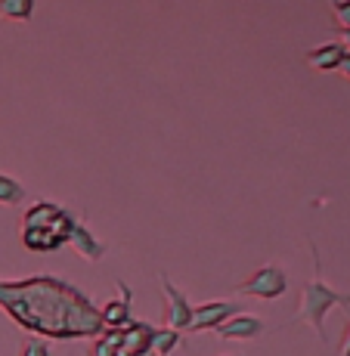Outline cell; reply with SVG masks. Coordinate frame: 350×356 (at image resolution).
Returning <instances> with one entry per match:
<instances>
[{
  "mask_svg": "<svg viewBox=\"0 0 350 356\" xmlns=\"http://www.w3.org/2000/svg\"><path fill=\"white\" fill-rule=\"evenodd\" d=\"M0 310L19 328L53 341L100 338L106 328L102 313L84 291L53 276L0 282Z\"/></svg>",
  "mask_w": 350,
  "mask_h": 356,
  "instance_id": "1",
  "label": "cell"
},
{
  "mask_svg": "<svg viewBox=\"0 0 350 356\" xmlns=\"http://www.w3.org/2000/svg\"><path fill=\"white\" fill-rule=\"evenodd\" d=\"M310 257H313V279L301 289L298 294V310L292 313V319H288V325H294V323H307L317 332V338L319 341H326V313L332 310V307H350V294H341V291H335L332 285L322 279V260H319V248H317V242L310 238Z\"/></svg>",
  "mask_w": 350,
  "mask_h": 356,
  "instance_id": "2",
  "label": "cell"
},
{
  "mask_svg": "<svg viewBox=\"0 0 350 356\" xmlns=\"http://www.w3.org/2000/svg\"><path fill=\"white\" fill-rule=\"evenodd\" d=\"M72 223H74V217L59 208V204H53V202L31 204L22 217V229H47V232H53V236H59L63 242H68Z\"/></svg>",
  "mask_w": 350,
  "mask_h": 356,
  "instance_id": "3",
  "label": "cell"
},
{
  "mask_svg": "<svg viewBox=\"0 0 350 356\" xmlns=\"http://www.w3.org/2000/svg\"><path fill=\"white\" fill-rule=\"evenodd\" d=\"M285 289H288L285 270H283V266L267 264V266H260L257 273H251L248 282H242L236 291L239 294H248V298H257V300H273V298H283Z\"/></svg>",
  "mask_w": 350,
  "mask_h": 356,
  "instance_id": "4",
  "label": "cell"
},
{
  "mask_svg": "<svg viewBox=\"0 0 350 356\" xmlns=\"http://www.w3.org/2000/svg\"><path fill=\"white\" fill-rule=\"evenodd\" d=\"M159 282H161V291H164V328H170V332H186L189 316H192V304L164 273L159 276Z\"/></svg>",
  "mask_w": 350,
  "mask_h": 356,
  "instance_id": "5",
  "label": "cell"
},
{
  "mask_svg": "<svg viewBox=\"0 0 350 356\" xmlns=\"http://www.w3.org/2000/svg\"><path fill=\"white\" fill-rule=\"evenodd\" d=\"M236 313H242L236 304H226V300H214V304H202V307H192V316H189V325L186 332L189 334H198V332H214L221 328L226 319H232Z\"/></svg>",
  "mask_w": 350,
  "mask_h": 356,
  "instance_id": "6",
  "label": "cell"
},
{
  "mask_svg": "<svg viewBox=\"0 0 350 356\" xmlns=\"http://www.w3.org/2000/svg\"><path fill=\"white\" fill-rule=\"evenodd\" d=\"M214 334L221 341H255L257 334H264V323L251 313H236L221 328H214Z\"/></svg>",
  "mask_w": 350,
  "mask_h": 356,
  "instance_id": "7",
  "label": "cell"
},
{
  "mask_svg": "<svg viewBox=\"0 0 350 356\" xmlns=\"http://www.w3.org/2000/svg\"><path fill=\"white\" fill-rule=\"evenodd\" d=\"M118 285V298L109 300L106 307H102V325L106 328H127L130 325V289L125 282H115Z\"/></svg>",
  "mask_w": 350,
  "mask_h": 356,
  "instance_id": "8",
  "label": "cell"
},
{
  "mask_svg": "<svg viewBox=\"0 0 350 356\" xmlns=\"http://www.w3.org/2000/svg\"><path fill=\"white\" fill-rule=\"evenodd\" d=\"M68 245H74V251H78L84 260H90V264L102 260V254H106V245L96 242V238L90 236V229L84 227V220H78V217H74L72 232H68Z\"/></svg>",
  "mask_w": 350,
  "mask_h": 356,
  "instance_id": "9",
  "label": "cell"
},
{
  "mask_svg": "<svg viewBox=\"0 0 350 356\" xmlns=\"http://www.w3.org/2000/svg\"><path fill=\"white\" fill-rule=\"evenodd\" d=\"M344 53L347 50L338 40H328V44H319V47H313V50H307V65L317 68V72H338Z\"/></svg>",
  "mask_w": 350,
  "mask_h": 356,
  "instance_id": "10",
  "label": "cell"
},
{
  "mask_svg": "<svg viewBox=\"0 0 350 356\" xmlns=\"http://www.w3.org/2000/svg\"><path fill=\"white\" fill-rule=\"evenodd\" d=\"M149 341H152V325L130 323L125 328V341H121V356H146Z\"/></svg>",
  "mask_w": 350,
  "mask_h": 356,
  "instance_id": "11",
  "label": "cell"
},
{
  "mask_svg": "<svg viewBox=\"0 0 350 356\" xmlns=\"http://www.w3.org/2000/svg\"><path fill=\"white\" fill-rule=\"evenodd\" d=\"M22 245L29 251H56V248H63L65 242L47 229H22Z\"/></svg>",
  "mask_w": 350,
  "mask_h": 356,
  "instance_id": "12",
  "label": "cell"
},
{
  "mask_svg": "<svg viewBox=\"0 0 350 356\" xmlns=\"http://www.w3.org/2000/svg\"><path fill=\"white\" fill-rule=\"evenodd\" d=\"M177 347H183L180 332H170V328H152L149 353H155V356H170V353L177 350Z\"/></svg>",
  "mask_w": 350,
  "mask_h": 356,
  "instance_id": "13",
  "label": "cell"
},
{
  "mask_svg": "<svg viewBox=\"0 0 350 356\" xmlns=\"http://www.w3.org/2000/svg\"><path fill=\"white\" fill-rule=\"evenodd\" d=\"M121 341H125V328H106L93 341L90 356H121Z\"/></svg>",
  "mask_w": 350,
  "mask_h": 356,
  "instance_id": "14",
  "label": "cell"
},
{
  "mask_svg": "<svg viewBox=\"0 0 350 356\" xmlns=\"http://www.w3.org/2000/svg\"><path fill=\"white\" fill-rule=\"evenodd\" d=\"M25 198V189L19 180H13L10 174H0V204H6V208H16V204H22Z\"/></svg>",
  "mask_w": 350,
  "mask_h": 356,
  "instance_id": "15",
  "label": "cell"
},
{
  "mask_svg": "<svg viewBox=\"0 0 350 356\" xmlns=\"http://www.w3.org/2000/svg\"><path fill=\"white\" fill-rule=\"evenodd\" d=\"M31 13H34V3H31V0H3V3H0V16H3V19L29 22Z\"/></svg>",
  "mask_w": 350,
  "mask_h": 356,
  "instance_id": "16",
  "label": "cell"
},
{
  "mask_svg": "<svg viewBox=\"0 0 350 356\" xmlns=\"http://www.w3.org/2000/svg\"><path fill=\"white\" fill-rule=\"evenodd\" d=\"M328 10H332L335 22H338L335 29H338V31H350V0H335Z\"/></svg>",
  "mask_w": 350,
  "mask_h": 356,
  "instance_id": "17",
  "label": "cell"
},
{
  "mask_svg": "<svg viewBox=\"0 0 350 356\" xmlns=\"http://www.w3.org/2000/svg\"><path fill=\"white\" fill-rule=\"evenodd\" d=\"M19 356H50V350H47L44 341L29 338V341H22V347H19Z\"/></svg>",
  "mask_w": 350,
  "mask_h": 356,
  "instance_id": "18",
  "label": "cell"
},
{
  "mask_svg": "<svg viewBox=\"0 0 350 356\" xmlns=\"http://www.w3.org/2000/svg\"><path fill=\"white\" fill-rule=\"evenodd\" d=\"M341 356H350V307H347V325H344V338H341Z\"/></svg>",
  "mask_w": 350,
  "mask_h": 356,
  "instance_id": "19",
  "label": "cell"
},
{
  "mask_svg": "<svg viewBox=\"0 0 350 356\" xmlns=\"http://www.w3.org/2000/svg\"><path fill=\"white\" fill-rule=\"evenodd\" d=\"M338 74H341V78H347V81H350V53H344V59H341Z\"/></svg>",
  "mask_w": 350,
  "mask_h": 356,
  "instance_id": "20",
  "label": "cell"
},
{
  "mask_svg": "<svg viewBox=\"0 0 350 356\" xmlns=\"http://www.w3.org/2000/svg\"><path fill=\"white\" fill-rule=\"evenodd\" d=\"M338 34H341V40H338V44H341V47H344V50L350 53V31H338Z\"/></svg>",
  "mask_w": 350,
  "mask_h": 356,
  "instance_id": "21",
  "label": "cell"
}]
</instances>
